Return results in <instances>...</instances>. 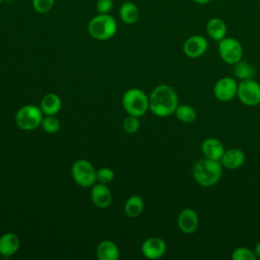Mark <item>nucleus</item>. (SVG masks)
<instances>
[{
    "label": "nucleus",
    "mask_w": 260,
    "mask_h": 260,
    "mask_svg": "<svg viewBox=\"0 0 260 260\" xmlns=\"http://www.w3.org/2000/svg\"><path fill=\"white\" fill-rule=\"evenodd\" d=\"M177 225L183 234H193L196 232L199 225V217L197 212L193 208L189 207L182 209L177 217Z\"/></svg>",
    "instance_id": "obj_11"
},
{
    "label": "nucleus",
    "mask_w": 260,
    "mask_h": 260,
    "mask_svg": "<svg viewBox=\"0 0 260 260\" xmlns=\"http://www.w3.org/2000/svg\"><path fill=\"white\" fill-rule=\"evenodd\" d=\"M122 105L128 115L139 118L149 110V99L141 89L130 88L123 94Z\"/></svg>",
    "instance_id": "obj_4"
},
{
    "label": "nucleus",
    "mask_w": 260,
    "mask_h": 260,
    "mask_svg": "<svg viewBox=\"0 0 260 260\" xmlns=\"http://www.w3.org/2000/svg\"><path fill=\"white\" fill-rule=\"evenodd\" d=\"M233 260H256L254 250H251L247 247H238L236 248L231 255Z\"/></svg>",
    "instance_id": "obj_25"
},
{
    "label": "nucleus",
    "mask_w": 260,
    "mask_h": 260,
    "mask_svg": "<svg viewBox=\"0 0 260 260\" xmlns=\"http://www.w3.org/2000/svg\"><path fill=\"white\" fill-rule=\"evenodd\" d=\"M41 126L45 132L54 134L60 130L61 124L59 120L55 117V115H45L42 120Z\"/></svg>",
    "instance_id": "obj_24"
},
{
    "label": "nucleus",
    "mask_w": 260,
    "mask_h": 260,
    "mask_svg": "<svg viewBox=\"0 0 260 260\" xmlns=\"http://www.w3.org/2000/svg\"><path fill=\"white\" fill-rule=\"evenodd\" d=\"M144 209V201L139 195L130 196L124 205V211L127 216L134 218L139 216Z\"/></svg>",
    "instance_id": "obj_22"
},
{
    "label": "nucleus",
    "mask_w": 260,
    "mask_h": 260,
    "mask_svg": "<svg viewBox=\"0 0 260 260\" xmlns=\"http://www.w3.org/2000/svg\"><path fill=\"white\" fill-rule=\"evenodd\" d=\"M149 111L157 117L166 118L174 115L178 105L179 96L174 87L169 84H159L155 86L150 94Z\"/></svg>",
    "instance_id": "obj_1"
},
{
    "label": "nucleus",
    "mask_w": 260,
    "mask_h": 260,
    "mask_svg": "<svg viewBox=\"0 0 260 260\" xmlns=\"http://www.w3.org/2000/svg\"><path fill=\"white\" fill-rule=\"evenodd\" d=\"M114 2L113 0H98L96 2V11L101 14L110 13L113 9Z\"/></svg>",
    "instance_id": "obj_29"
},
{
    "label": "nucleus",
    "mask_w": 260,
    "mask_h": 260,
    "mask_svg": "<svg viewBox=\"0 0 260 260\" xmlns=\"http://www.w3.org/2000/svg\"><path fill=\"white\" fill-rule=\"evenodd\" d=\"M218 55L220 59L229 64L234 65L243 59L244 49L240 41L232 37H225L218 42Z\"/></svg>",
    "instance_id": "obj_6"
},
{
    "label": "nucleus",
    "mask_w": 260,
    "mask_h": 260,
    "mask_svg": "<svg viewBox=\"0 0 260 260\" xmlns=\"http://www.w3.org/2000/svg\"><path fill=\"white\" fill-rule=\"evenodd\" d=\"M95 178H96V181L99 183L108 184V183H111L114 180L115 173L113 172L112 169L104 167V168H101V169L96 170Z\"/></svg>",
    "instance_id": "obj_28"
},
{
    "label": "nucleus",
    "mask_w": 260,
    "mask_h": 260,
    "mask_svg": "<svg viewBox=\"0 0 260 260\" xmlns=\"http://www.w3.org/2000/svg\"><path fill=\"white\" fill-rule=\"evenodd\" d=\"M140 128V122L138 117L128 115L123 121V130L128 134L136 133Z\"/></svg>",
    "instance_id": "obj_26"
},
{
    "label": "nucleus",
    "mask_w": 260,
    "mask_h": 260,
    "mask_svg": "<svg viewBox=\"0 0 260 260\" xmlns=\"http://www.w3.org/2000/svg\"><path fill=\"white\" fill-rule=\"evenodd\" d=\"M233 72L239 80L254 79L257 74L256 68L250 62L243 59L233 65Z\"/></svg>",
    "instance_id": "obj_20"
},
{
    "label": "nucleus",
    "mask_w": 260,
    "mask_h": 260,
    "mask_svg": "<svg viewBox=\"0 0 260 260\" xmlns=\"http://www.w3.org/2000/svg\"><path fill=\"white\" fill-rule=\"evenodd\" d=\"M8 1H10V0H8Z\"/></svg>",
    "instance_id": "obj_33"
},
{
    "label": "nucleus",
    "mask_w": 260,
    "mask_h": 260,
    "mask_svg": "<svg viewBox=\"0 0 260 260\" xmlns=\"http://www.w3.org/2000/svg\"><path fill=\"white\" fill-rule=\"evenodd\" d=\"M2 1H3V0H0V4H1V3H2Z\"/></svg>",
    "instance_id": "obj_32"
},
{
    "label": "nucleus",
    "mask_w": 260,
    "mask_h": 260,
    "mask_svg": "<svg viewBox=\"0 0 260 260\" xmlns=\"http://www.w3.org/2000/svg\"><path fill=\"white\" fill-rule=\"evenodd\" d=\"M246 160V155L244 151L237 147H232L224 150L220 162L223 168L229 170H237L241 168Z\"/></svg>",
    "instance_id": "obj_15"
},
{
    "label": "nucleus",
    "mask_w": 260,
    "mask_h": 260,
    "mask_svg": "<svg viewBox=\"0 0 260 260\" xmlns=\"http://www.w3.org/2000/svg\"><path fill=\"white\" fill-rule=\"evenodd\" d=\"M96 256L100 260H118L120 251L113 241L105 240L98 245Z\"/></svg>",
    "instance_id": "obj_18"
},
{
    "label": "nucleus",
    "mask_w": 260,
    "mask_h": 260,
    "mask_svg": "<svg viewBox=\"0 0 260 260\" xmlns=\"http://www.w3.org/2000/svg\"><path fill=\"white\" fill-rule=\"evenodd\" d=\"M93 166L86 159H77L71 167V175L76 184L81 187H90L96 181Z\"/></svg>",
    "instance_id": "obj_7"
},
{
    "label": "nucleus",
    "mask_w": 260,
    "mask_h": 260,
    "mask_svg": "<svg viewBox=\"0 0 260 260\" xmlns=\"http://www.w3.org/2000/svg\"><path fill=\"white\" fill-rule=\"evenodd\" d=\"M167 251L166 242L159 237L147 238L141 245L142 255L150 260H155L165 255Z\"/></svg>",
    "instance_id": "obj_12"
},
{
    "label": "nucleus",
    "mask_w": 260,
    "mask_h": 260,
    "mask_svg": "<svg viewBox=\"0 0 260 260\" xmlns=\"http://www.w3.org/2000/svg\"><path fill=\"white\" fill-rule=\"evenodd\" d=\"M90 197L92 203L99 208H107L111 205L113 195L107 184L98 183L93 184L90 191Z\"/></svg>",
    "instance_id": "obj_13"
},
{
    "label": "nucleus",
    "mask_w": 260,
    "mask_h": 260,
    "mask_svg": "<svg viewBox=\"0 0 260 260\" xmlns=\"http://www.w3.org/2000/svg\"><path fill=\"white\" fill-rule=\"evenodd\" d=\"M62 107V101L57 93H48L43 96L40 108L44 115H56Z\"/></svg>",
    "instance_id": "obj_19"
},
{
    "label": "nucleus",
    "mask_w": 260,
    "mask_h": 260,
    "mask_svg": "<svg viewBox=\"0 0 260 260\" xmlns=\"http://www.w3.org/2000/svg\"><path fill=\"white\" fill-rule=\"evenodd\" d=\"M192 1L199 5H205V4H208L209 2H211L212 0H192Z\"/></svg>",
    "instance_id": "obj_31"
},
{
    "label": "nucleus",
    "mask_w": 260,
    "mask_h": 260,
    "mask_svg": "<svg viewBox=\"0 0 260 260\" xmlns=\"http://www.w3.org/2000/svg\"><path fill=\"white\" fill-rule=\"evenodd\" d=\"M119 15L124 23L133 24L139 18V9L135 3L131 1H125L120 6Z\"/></svg>",
    "instance_id": "obj_21"
},
{
    "label": "nucleus",
    "mask_w": 260,
    "mask_h": 260,
    "mask_svg": "<svg viewBox=\"0 0 260 260\" xmlns=\"http://www.w3.org/2000/svg\"><path fill=\"white\" fill-rule=\"evenodd\" d=\"M208 49V41L202 35H193L187 38L183 44L184 54L191 59L203 56Z\"/></svg>",
    "instance_id": "obj_10"
},
{
    "label": "nucleus",
    "mask_w": 260,
    "mask_h": 260,
    "mask_svg": "<svg viewBox=\"0 0 260 260\" xmlns=\"http://www.w3.org/2000/svg\"><path fill=\"white\" fill-rule=\"evenodd\" d=\"M174 114L179 121L185 124L193 123L197 118L196 110L192 106L186 105V104H182V105L179 104Z\"/></svg>",
    "instance_id": "obj_23"
},
{
    "label": "nucleus",
    "mask_w": 260,
    "mask_h": 260,
    "mask_svg": "<svg viewBox=\"0 0 260 260\" xmlns=\"http://www.w3.org/2000/svg\"><path fill=\"white\" fill-rule=\"evenodd\" d=\"M32 8L40 14L50 12L55 4V0H31Z\"/></svg>",
    "instance_id": "obj_27"
},
{
    "label": "nucleus",
    "mask_w": 260,
    "mask_h": 260,
    "mask_svg": "<svg viewBox=\"0 0 260 260\" xmlns=\"http://www.w3.org/2000/svg\"><path fill=\"white\" fill-rule=\"evenodd\" d=\"M117 21L110 13L93 16L87 25L88 34L91 38L99 41H107L113 38L117 32Z\"/></svg>",
    "instance_id": "obj_3"
},
{
    "label": "nucleus",
    "mask_w": 260,
    "mask_h": 260,
    "mask_svg": "<svg viewBox=\"0 0 260 260\" xmlns=\"http://www.w3.org/2000/svg\"><path fill=\"white\" fill-rule=\"evenodd\" d=\"M206 32L209 38L219 42L226 37V23L220 17H211L206 22Z\"/></svg>",
    "instance_id": "obj_17"
},
{
    "label": "nucleus",
    "mask_w": 260,
    "mask_h": 260,
    "mask_svg": "<svg viewBox=\"0 0 260 260\" xmlns=\"http://www.w3.org/2000/svg\"><path fill=\"white\" fill-rule=\"evenodd\" d=\"M222 165L219 160L206 157L198 159L192 169L194 181L204 188H209L218 183L222 176Z\"/></svg>",
    "instance_id": "obj_2"
},
{
    "label": "nucleus",
    "mask_w": 260,
    "mask_h": 260,
    "mask_svg": "<svg viewBox=\"0 0 260 260\" xmlns=\"http://www.w3.org/2000/svg\"><path fill=\"white\" fill-rule=\"evenodd\" d=\"M20 247V240L14 233H5L0 236V254L3 257H11L17 253Z\"/></svg>",
    "instance_id": "obj_16"
},
{
    "label": "nucleus",
    "mask_w": 260,
    "mask_h": 260,
    "mask_svg": "<svg viewBox=\"0 0 260 260\" xmlns=\"http://www.w3.org/2000/svg\"><path fill=\"white\" fill-rule=\"evenodd\" d=\"M44 113L40 107L35 105H25L21 107L15 115L16 125L24 131H30L41 126Z\"/></svg>",
    "instance_id": "obj_5"
},
{
    "label": "nucleus",
    "mask_w": 260,
    "mask_h": 260,
    "mask_svg": "<svg viewBox=\"0 0 260 260\" xmlns=\"http://www.w3.org/2000/svg\"><path fill=\"white\" fill-rule=\"evenodd\" d=\"M237 98L247 107L258 106L260 104V83L255 79L240 80Z\"/></svg>",
    "instance_id": "obj_8"
},
{
    "label": "nucleus",
    "mask_w": 260,
    "mask_h": 260,
    "mask_svg": "<svg viewBox=\"0 0 260 260\" xmlns=\"http://www.w3.org/2000/svg\"><path fill=\"white\" fill-rule=\"evenodd\" d=\"M254 252H255V255H256L257 259H260V241L255 245Z\"/></svg>",
    "instance_id": "obj_30"
},
{
    "label": "nucleus",
    "mask_w": 260,
    "mask_h": 260,
    "mask_svg": "<svg viewBox=\"0 0 260 260\" xmlns=\"http://www.w3.org/2000/svg\"><path fill=\"white\" fill-rule=\"evenodd\" d=\"M224 150L222 142L215 137H207L201 143V152L204 157L209 159L220 161Z\"/></svg>",
    "instance_id": "obj_14"
},
{
    "label": "nucleus",
    "mask_w": 260,
    "mask_h": 260,
    "mask_svg": "<svg viewBox=\"0 0 260 260\" xmlns=\"http://www.w3.org/2000/svg\"><path fill=\"white\" fill-rule=\"evenodd\" d=\"M238 82L234 77L224 76L219 78L213 86V95L219 102H231L237 96Z\"/></svg>",
    "instance_id": "obj_9"
}]
</instances>
